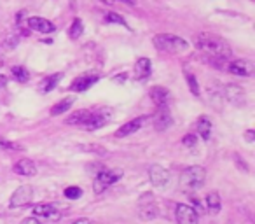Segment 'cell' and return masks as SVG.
<instances>
[{
    "instance_id": "1",
    "label": "cell",
    "mask_w": 255,
    "mask_h": 224,
    "mask_svg": "<svg viewBox=\"0 0 255 224\" xmlns=\"http://www.w3.org/2000/svg\"><path fill=\"white\" fill-rule=\"evenodd\" d=\"M194 46L198 51H201L205 56H212V58H220V60H227L229 61L233 49L227 44L226 39H222L217 33H210V32H201L194 37Z\"/></svg>"
},
{
    "instance_id": "2",
    "label": "cell",
    "mask_w": 255,
    "mask_h": 224,
    "mask_svg": "<svg viewBox=\"0 0 255 224\" xmlns=\"http://www.w3.org/2000/svg\"><path fill=\"white\" fill-rule=\"evenodd\" d=\"M152 44L156 49L164 51V53H170V54L184 53L189 47V42H185V39L173 35V33H157V35L152 37Z\"/></svg>"
},
{
    "instance_id": "3",
    "label": "cell",
    "mask_w": 255,
    "mask_h": 224,
    "mask_svg": "<svg viewBox=\"0 0 255 224\" xmlns=\"http://www.w3.org/2000/svg\"><path fill=\"white\" fill-rule=\"evenodd\" d=\"M205 179H206L205 168L199 167V165H194V167L185 168L180 174V184L182 188L189 189V191H196V189L205 186Z\"/></svg>"
},
{
    "instance_id": "4",
    "label": "cell",
    "mask_w": 255,
    "mask_h": 224,
    "mask_svg": "<svg viewBox=\"0 0 255 224\" xmlns=\"http://www.w3.org/2000/svg\"><path fill=\"white\" fill-rule=\"evenodd\" d=\"M121 177H123V170H119V168H116V170L103 168L100 174H96L95 182H93V189H95L96 195H100V193H103L107 188H110L112 184H116Z\"/></svg>"
},
{
    "instance_id": "5",
    "label": "cell",
    "mask_w": 255,
    "mask_h": 224,
    "mask_svg": "<svg viewBox=\"0 0 255 224\" xmlns=\"http://www.w3.org/2000/svg\"><path fill=\"white\" fill-rule=\"evenodd\" d=\"M112 116H114V109H110V107H103V109L96 110V112H91V116H89V119L84 125V130L95 132V130L105 126L112 119Z\"/></svg>"
},
{
    "instance_id": "6",
    "label": "cell",
    "mask_w": 255,
    "mask_h": 224,
    "mask_svg": "<svg viewBox=\"0 0 255 224\" xmlns=\"http://www.w3.org/2000/svg\"><path fill=\"white\" fill-rule=\"evenodd\" d=\"M33 200V188L32 186H19L14 193H12L11 200H9V207L11 209H21V207L30 205Z\"/></svg>"
},
{
    "instance_id": "7",
    "label": "cell",
    "mask_w": 255,
    "mask_h": 224,
    "mask_svg": "<svg viewBox=\"0 0 255 224\" xmlns=\"http://www.w3.org/2000/svg\"><path fill=\"white\" fill-rule=\"evenodd\" d=\"M222 89H224V100H227L229 103H233V105H236V107L247 103V93H245V89L241 88L240 84L229 82V84H226Z\"/></svg>"
},
{
    "instance_id": "8",
    "label": "cell",
    "mask_w": 255,
    "mask_h": 224,
    "mask_svg": "<svg viewBox=\"0 0 255 224\" xmlns=\"http://www.w3.org/2000/svg\"><path fill=\"white\" fill-rule=\"evenodd\" d=\"M175 219H177V224H198L199 217L198 212L192 209L187 203H178L175 207Z\"/></svg>"
},
{
    "instance_id": "9",
    "label": "cell",
    "mask_w": 255,
    "mask_h": 224,
    "mask_svg": "<svg viewBox=\"0 0 255 224\" xmlns=\"http://www.w3.org/2000/svg\"><path fill=\"white\" fill-rule=\"evenodd\" d=\"M171 123H173V118H171V112L168 107H157V110L152 116V125L157 132H164L166 128H170Z\"/></svg>"
},
{
    "instance_id": "10",
    "label": "cell",
    "mask_w": 255,
    "mask_h": 224,
    "mask_svg": "<svg viewBox=\"0 0 255 224\" xmlns=\"http://www.w3.org/2000/svg\"><path fill=\"white\" fill-rule=\"evenodd\" d=\"M255 65L250 60H234L231 63H227V72H231L233 75H240V77H250L254 75Z\"/></svg>"
},
{
    "instance_id": "11",
    "label": "cell",
    "mask_w": 255,
    "mask_h": 224,
    "mask_svg": "<svg viewBox=\"0 0 255 224\" xmlns=\"http://www.w3.org/2000/svg\"><path fill=\"white\" fill-rule=\"evenodd\" d=\"M149 179L154 188H164L170 182V172L166 168L159 167V165H152L149 168Z\"/></svg>"
},
{
    "instance_id": "12",
    "label": "cell",
    "mask_w": 255,
    "mask_h": 224,
    "mask_svg": "<svg viewBox=\"0 0 255 224\" xmlns=\"http://www.w3.org/2000/svg\"><path fill=\"white\" fill-rule=\"evenodd\" d=\"M149 96L157 107H168L171 100V91L164 86H154L149 89Z\"/></svg>"
},
{
    "instance_id": "13",
    "label": "cell",
    "mask_w": 255,
    "mask_h": 224,
    "mask_svg": "<svg viewBox=\"0 0 255 224\" xmlns=\"http://www.w3.org/2000/svg\"><path fill=\"white\" fill-rule=\"evenodd\" d=\"M145 123H147V118H145V116L133 119V121H129V123H124V125H123V126H119V130L116 132V137H117V139H124V137L133 135V133L138 132V130L142 128V126L145 125Z\"/></svg>"
},
{
    "instance_id": "14",
    "label": "cell",
    "mask_w": 255,
    "mask_h": 224,
    "mask_svg": "<svg viewBox=\"0 0 255 224\" xmlns=\"http://www.w3.org/2000/svg\"><path fill=\"white\" fill-rule=\"evenodd\" d=\"M32 214L33 217H46L51 221H58L61 217L60 210H56L54 205H47V203H37L32 207Z\"/></svg>"
},
{
    "instance_id": "15",
    "label": "cell",
    "mask_w": 255,
    "mask_h": 224,
    "mask_svg": "<svg viewBox=\"0 0 255 224\" xmlns=\"http://www.w3.org/2000/svg\"><path fill=\"white\" fill-rule=\"evenodd\" d=\"M208 100L210 105L217 110H222L224 107V89L220 88V82L213 81L212 84L208 86Z\"/></svg>"
},
{
    "instance_id": "16",
    "label": "cell",
    "mask_w": 255,
    "mask_h": 224,
    "mask_svg": "<svg viewBox=\"0 0 255 224\" xmlns=\"http://www.w3.org/2000/svg\"><path fill=\"white\" fill-rule=\"evenodd\" d=\"M98 74H84V75H79L70 86V91H75V93H81V91H86V89L91 88L95 82H98Z\"/></svg>"
},
{
    "instance_id": "17",
    "label": "cell",
    "mask_w": 255,
    "mask_h": 224,
    "mask_svg": "<svg viewBox=\"0 0 255 224\" xmlns=\"http://www.w3.org/2000/svg\"><path fill=\"white\" fill-rule=\"evenodd\" d=\"M150 70H152V65H150L149 58H140L133 67V79L135 81H145V79H149Z\"/></svg>"
},
{
    "instance_id": "18",
    "label": "cell",
    "mask_w": 255,
    "mask_h": 224,
    "mask_svg": "<svg viewBox=\"0 0 255 224\" xmlns=\"http://www.w3.org/2000/svg\"><path fill=\"white\" fill-rule=\"evenodd\" d=\"M28 26L35 32L40 33H53L54 32V25L46 18H39V16H32L28 18Z\"/></svg>"
},
{
    "instance_id": "19",
    "label": "cell",
    "mask_w": 255,
    "mask_h": 224,
    "mask_svg": "<svg viewBox=\"0 0 255 224\" xmlns=\"http://www.w3.org/2000/svg\"><path fill=\"white\" fill-rule=\"evenodd\" d=\"M14 172L18 175H23V177H32V175L37 174V168L32 160L23 158V160H19L18 163L14 165Z\"/></svg>"
},
{
    "instance_id": "20",
    "label": "cell",
    "mask_w": 255,
    "mask_h": 224,
    "mask_svg": "<svg viewBox=\"0 0 255 224\" xmlns=\"http://www.w3.org/2000/svg\"><path fill=\"white\" fill-rule=\"evenodd\" d=\"M140 219L143 221H152L159 216V209H157L156 202H149V203H140V212H138Z\"/></svg>"
},
{
    "instance_id": "21",
    "label": "cell",
    "mask_w": 255,
    "mask_h": 224,
    "mask_svg": "<svg viewBox=\"0 0 255 224\" xmlns=\"http://www.w3.org/2000/svg\"><path fill=\"white\" fill-rule=\"evenodd\" d=\"M89 116H91V110H77V112L68 116V118L65 119V123H67V125H72V126H82V128H84Z\"/></svg>"
},
{
    "instance_id": "22",
    "label": "cell",
    "mask_w": 255,
    "mask_h": 224,
    "mask_svg": "<svg viewBox=\"0 0 255 224\" xmlns=\"http://www.w3.org/2000/svg\"><path fill=\"white\" fill-rule=\"evenodd\" d=\"M63 79V74L61 72H58V74H53V75H47L46 79H42L40 81V91L42 93H49V91H53L54 88H56L58 84H60V81Z\"/></svg>"
},
{
    "instance_id": "23",
    "label": "cell",
    "mask_w": 255,
    "mask_h": 224,
    "mask_svg": "<svg viewBox=\"0 0 255 224\" xmlns=\"http://www.w3.org/2000/svg\"><path fill=\"white\" fill-rule=\"evenodd\" d=\"M74 102H75L74 96H67V98L60 100V102H58L56 105H53V109H51V116H53V118H56V116L68 112V110L72 109V105H74Z\"/></svg>"
},
{
    "instance_id": "24",
    "label": "cell",
    "mask_w": 255,
    "mask_h": 224,
    "mask_svg": "<svg viewBox=\"0 0 255 224\" xmlns=\"http://www.w3.org/2000/svg\"><path fill=\"white\" fill-rule=\"evenodd\" d=\"M79 151L88 153V154H96V156H107V154H109V149L103 146H98V144H81Z\"/></svg>"
},
{
    "instance_id": "25",
    "label": "cell",
    "mask_w": 255,
    "mask_h": 224,
    "mask_svg": "<svg viewBox=\"0 0 255 224\" xmlns=\"http://www.w3.org/2000/svg\"><path fill=\"white\" fill-rule=\"evenodd\" d=\"M198 132L203 140H210V133H212V121L206 116H201L198 119Z\"/></svg>"
},
{
    "instance_id": "26",
    "label": "cell",
    "mask_w": 255,
    "mask_h": 224,
    "mask_svg": "<svg viewBox=\"0 0 255 224\" xmlns=\"http://www.w3.org/2000/svg\"><path fill=\"white\" fill-rule=\"evenodd\" d=\"M220 207H222V202H220L219 193H210L206 196V209H208L210 214H219Z\"/></svg>"
},
{
    "instance_id": "27",
    "label": "cell",
    "mask_w": 255,
    "mask_h": 224,
    "mask_svg": "<svg viewBox=\"0 0 255 224\" xmlns=\"http://www.w3.org/2000/svg\"><path fill=\"white\" fill-rule=\"evenodd\" d=\"M82 32H84V25H82L81 19L75 18L74 21H72L70 28H68V35H70V39H79V37L82 35Z\"/></svg>"
},
{
    "instance_id": "28",
    "label": "cell",
    "mask_w": 255,
    "mask_h": 224,
    "mask_svg": "<svg viewBox=\"0 0 255 224\" xmlns=\"http://www.w3.org/2000/svg\"><path fill=\"white\" fill-rule=\"evenodd\" d=\"M105 21L116 23V25H121V26H124V28L129 30V25L126 23V19H124L121 14H117V12H105Z\"/></svg>"
},
{
    "instance_id": "29",
    "label": "cell",
    "mask_w": 255,
    "mask_h": 224,
    "mask_svg": "<svg viewBox=\"0 0 255 224\" xmlns=\"http://www.w3.org/2000/svg\"><path fill=\"white\" fill-rule=\"evenodd\" d=\"M11 72H12V77L18 82H26L30 79V72L25 67H12Z\"/></svg>"
},
{
    "instance_id": "30",
    "label": "cell",
    "mask_w": 255,
    "mask_h": 224,
    "mask_svg": "<svg viewBox=\"0 0 255 224\" xmlns=\"http://www.w3.org/2000/svg\"><path fill=\"white\" fill-rule=\"evenodd\" d=\"M185 74V79H187V84H189V89L194 96H199V84H198V79L194 77V74H191L189 70L184 72Z\"/></svg>"
},
{
    "instance_id": "31",
    "label": "cell",
    "mask_w": 255,
    "mask_h": 224,
    "mask_svg": "<svg viewBox=\"0 0 255 224\" xmlns=\"http://www.w3.org/2000/svg\"><path fill=\"white\" fill-rule=\"evenodd\" d=\"M63 196L68 200H79L82 196V189L79 188V186H68L63 191Z\"/></svg>"
},
{
    "instance_id": "32",
    "label": "cell",
    "mask_w": 255,
    "mask_h": 224,
    "mask_svg": "<svg viewBox=\"0 0 255 224\" xmlns=\"http://www.w3.org/2000/svg\"><path fill=\"white\" fill-rule=\"evenodd\" d=\"M0 147H4V149H11V151H23L25 149L21 144L9 142V140H0Z\"/></svg>"
},
{
    "instance_id": "33",
    "label": "cell",
    "mask_w": 255,
    "mask_h": 224,
    "mask_svg": "<svg viewBox=\"0 0 255 224\" xmlns=\"http://www.w3.org/2000/svg\"><path fill=\"white\" fill-rule=\"evenodd\" d=\"M182 144H184L185 147H194L196 144H198V137L189 133V135H185L184 139H182Z\"/></svg>"
},
{
    "instance_id": "34",
    "label": "cell",
    "mask_w": 255,
    "mask_h": 224,
    "mask_svg": "<svg viewBox=\"0 0 255 224\" xmlns=\"http://www.w3.org/2000/svg\"><path fill=\"white\" fill-rule=\"evenodd\" d=\"M103 165H98V163H91V165H88V172H91V174H100V172L103 170Z\"/></svg>"
},
{
    "instance_id": "35",
    "label": "cell",
    "mask_w": 255,
    "mask_h": 224,
    "mask_svg": "<svg viewBox=\"0 0 255 224\" xmlns=\"http://www.w3.org/2000/svg\"><path fill=\"white\" fill-rule=\"evenodd\" d=\"M245 140H247V142H254L255 140V132L254 130H247V132H245Z\"/></svg>"
},
{
    "instance_id": "36",
    "label": "cell",
    "mask_w": 255,
    "mask_h": 224,
    "mask_svg": "<svg viewBox=\"0 0 255 224\" xmlns=\"http://www.w3.org/2000/svg\"><path fill=\"white\" fill-rule=\"evenodd\" d=\"M234 160H236V163H238V167H240V170H243V172H248V167H247V163H245L243 160L240 161V158H238V156H234Z\"/></svg>"
},
{
    "instance_id": "37",
    "label": "cell",
    "mask_w": 255,
    "mask_h": 224,
    "mask_svg": "<svg viewBox=\"0 0 255 224\" xmlns=\"http://www.w3.org/2000/svg\"><path fill=\"white\" fill-rule=\"evenodd\" d=\"M21 224H42V223H40V221L37 219V217H26V219L23 221Z\"/></svg>"
},
{
    "instance_id": "38",
    "label": "cell",
    "mask_w": 255,
    "mask_h": 224,
    "mask_svg": "<svg viewBox=\"0 0 255 224\" xmlns=\"http://www.w3.org/2000/svg\"><path fill=\"white\" fill-rule=\"evenodd\" d=\"M72 224H91V221L89 219H86V217H81V219H77V221H74Z\"/></svg>"
},
{
    "instance_id": "39",
    "label": "cell",
    "mask_w": 255,
    "mask_h": 224,
    "mask_svg": "<svg viewBox=\"0 0 255 224\" xmlns=\"http://www.w3.org/2000/svg\"><path fill=\"white\" fill-rule=\"evenodd\" d=\"M124 79H126V74H121V75H117V77H112V81H116V82H124Z\"/></svg>"
},
{
    "instance_id": "40",
    "label": "cell",
    "mask_w": 255,
    "mask_h": 224,
    "mask_svg": "<svg viewBox=\"0 0 255 224\" xmlns=\"http://www.w3.org/2000/svg\"><path fill=\"white\" fill-rule=\"evenodd\" d=\"M5 84H7V77H5V75L0 74V88H4Z\"/></svg>"
},
{
    "instance_id": "41",
    "label": "cell",
    "mask_w": 255,
    "mask_h": 224,
    "mask_svg": "<svg viewBox=\"0 0 255 224\" xmlns=\"http://www.w3.org/2000/svg\"><path fill=\"white\" fill-rule=\"evenodd\" d=\"M23 18H25V11H21V12H18V14H16V21H18V23H21Z\"/></svg>"
},
{
    "instance_id": "42",
    "label": "cell",
    "mask_w": 255,
    "mask_h": 224,
    "mask_svg": "<svg viewBox=\"0 0 255 224\" xmlns=\"http://www.w3.org/2000/svg\"><path fill=\"white\" fill-rule=\"evenodd\" d=\"M112 2H114V0H112ZM119 2H124V4H129V5H135L136 4L135 0H119Z\"/></svg>"
},
{
    "instance_id": "43",
    "label": "cell",
    "mask_w": 255,
    "mask_h": 224,
    "mask_svg": "<svg viewBox=\"0 0 255 224\" xmlns=\"http://www.w3.org/2000/svg\"><path fill=\"white\" fill-rule=\"evenodd\" d=\"M103 2H105V4H112V0H103Z\"/></svg>"
}]
</instances>
